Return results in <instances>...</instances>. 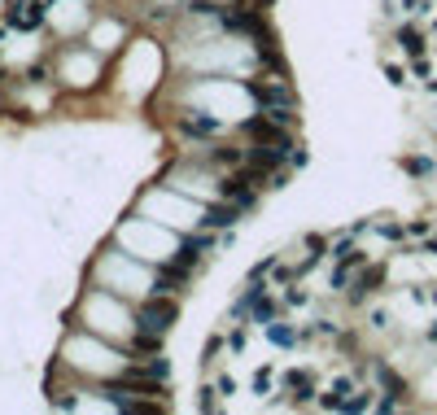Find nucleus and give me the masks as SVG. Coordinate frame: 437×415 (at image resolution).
Instances as JSON below:
<instances>
[{
  "label": "nucleus",
  "instance_id": "9d476101",
  "mask_svg": "<svg viewBox=\"0 0 437 415\" xmlns=\"http://www.w3.org/2000/svg\"><path fill=\"white\" fill-rule=\"evenodd\" d=\"M407 171H411V175H429V171H433V162H424V158H411V162H407Z\"/></svg>",
  "mask_w": 437,
  "mask_h": 415
},
{
  "label": "nucleus",
  "instance_id": "423d86ee",
  "mask_svg": "<svg viewBox=\"0 0 437 415\" xmlns=\"http://www.w3.org/2000/svg\"><path fill=\"white\" fill-rule=\"evenodd\" d=\"M180 132L184 136H215L219 132V118H184Z\"/></svg>",
  "mask_w": 437,
  "mask_h": 415
},
{
  "label": "nucleus",
  "instance_id": "20e7f679",
  "mask_svg": "<svg viewBox=\"0 0 437 415\" xmlns=\"http://www.w3.org/2000/svg\"><path fill=\"white\" fill-rule=\"evenodd\" d=\"M236 215H241V206H232V201H228V206H215L202 223H206V228H232Z\"/></svg>",
  "mask_w": 437,
  "mask_h": 415
},
{
  "label": "nucleus",
  "instance_id": "6e6552de",
  "mask_svg": "<svg viewBox=\"0 0 437 415\" xmlns=\"http://www.w3.org/2000/svg\"><path fill=\"white\" fill-rule=\"evenodd\" d=\"M289 389H293V394H298L302 402L315 394V385H311V376H306V372H289Z\"/></svg>",
  "mask_w": 437,
  "mask_h": 415
},
{
  "label": "nucleus",
  "instance_id": "0eeeda50",
  "mask_svg": "<svg viewBox=\"0 0 437 415\" xmlns=\"http://www.w3.org/2000/svg\"><path fill=\"white\" fill-rule=\"evenodd\" d=\"M398 44H403L407 53H416V57L424 53V35H420L416 27H403V31H398Z\"/></svg>",
  "mask_w": 437,
  "mask_h": 415
},
{
  "label": "nucleus",
  "instance_id": "f257e3e1",
  "mask_svg": "<svg viewBox=\"0 0 437 415\" xmlns=\"http://www.w3.org/2000/svg\"><path fill=\"white\" fill-rule=\"evenodd\" d=\"M136 319H140V328H149V332H167L175 319H180V302H171L167 293H158V298H149L136 311Z\"/></svg>",
  "mask_w": 437,
  "mask_h": 415
},
{
  "label": "nucleus",
  "instance_id": "f8f14e48",
  "mask_svg": "<svg viewBox=\"0 0 437 415\" xmlns=\"http://www.w3.org/2000/svg\"><path fill=\"white\" fill-rule=\"evenodd\" d=\"M429 254H437V236H433V241H429Z\"/></svg>",
  "mask_w": 437,
  "mask_h": 415
},
{
  "label": "nucleus",
  "instance_id": "1a4fd4ad",
  "mask_svg": "<svg viewBox=\"0 0 437 415\" xmlns=\"http://www.w3.org/2000/svg\"><path fill=\"white\" fill-rule=\"evenodd\" d=\"M210 162H219V166H241V149H215V153H210Z\"/></svg>",
  "mask_w": 437,
  "mask_h": 415
},
{
  "label": "nucleus",
  "instance_id": "f03ea898",
  "mask_svg": "<svg viewBox=\"0 0 437 415\" xmlns=\"http://www.w3.org/2000/svg\"><path fill=\"white\" fill-rule=\"evenodd\" d=\"M245 132H250V140L254 145H271V149H293V140H289V132H285V123H276V118H250L245 123Z\"/></svg>",
  "mask_w": 437,
  "mask_h": 415
},
{
  "label": "nucleus",
  "instance_id": "9b49d317",
  "mask_svg": "<svg viewBox=\"0 0 437 415\" xmlns=\"http://www.w3.org/2000/svg\"><path fill=\"white\" fill-rule=\"evenodd\" d=\"M271 341H276V346H289L293 332H289V328H271Z\"/></svg>",
  "mask_w": 437,
  "mask_h": 415
},
{
  "label": "nucleus",
  "instance_id": "39448f33",
  "mask_svg": "<svg viewBox=\"0 0 437 415\" xmlns=\"http://www.w3.org/2000/svg\"><path fill=\"white\" fill-rule=\"evenodd\" d=\"M158 350H162V332L140 328V332H136V341H132V354L140 359V354H158Z\"/></svg>",
  "mask_w": 437,
  "mask_h": 415
},
{
  "label": "nucleus",
  "instance_id": "7ed1b4c3",
  "mask_svg": "<svg viewBox=\"0 0 437 415\" xmlns=\"http://www.w3.org/2000/svg\"><path fill=\"white\" fill-rule=\"evenodd\" d=\"M250 97H258L267 110H289V105H293L285 83H250Z\"/></svg>",
  "mask_w": 437,
  "mask_h": 415
}]
</instances>
